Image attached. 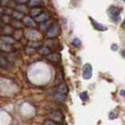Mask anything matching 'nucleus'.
<instances>
[{
  "label": "nucleus",
  "mask_w": 125,
  "mask_h": 125,
  "mask_svg": "<svg viewBox=\"0 0 125 125\" xmlns=\"http://www.w3.org/2000/svg\"><path fill=\"white\" fill-rule=\"evenodd\" d=\"M60 32H61V28L60 25L56 23H52L49 26L48 30L46 31V37L50 39L56 38L60 35Z\"/></svg>",
  "instance_id": "obj_1"
},
{
  "label": "nucleus",
  "mask_w": 125,
  "mask_h": 125,
  "mask_svg": "<svg viewBox=\"0 0 125 125\" xmlns=\"http://www.w3.org/2000/svg\"><path fill=\"white\" fill-rule=\"evenodd\" d=\"M50 119L52 120L54 122H56V124H61L62 123V121L64 120V115L62 114V112L59 110H55L52 111L50 113Z\"/></svg>",
  "instance_id": "obj_2"
},
{
  "label": "nucleus",
  "mask_w": 125,
  "mask_h": 125,
  "mask_svg": "<svg viewBox=\"0 0 125 125\" xmlns=\"http://www.w3.org/2000/svg\"><path fill=\"white\" fill-rule=\"evenodd\" d=\"M26 37L31 41H39L42 38V34L38 31L31 29L26 32Z\"/></svg>",
  "instance_id": "obj_3"
},
{
  "label": "nucleus",
  "mask_w": 125,
  "mask_h": 125,
  "mask_svg": "<svg viewBox=\"0 0 125 125\" xmlns=\"http://www.w3.org/2000/svg\"><path fill=\"white\" fill-rule=\"evenodd\" d=\"M92 76V66L87 63L83 66V77L86 80H88Z\"/></svg>",
  "instance_id": "obj_4"
},
{
  "label": "nucleus",
  "mask_w": 125,
  "mask_h": 125,
  "mask_svg": "<svg viewBox=\"0 0 125 125\" xmlns=\"http://www.w3.org/2000/svg\"><path fill=\"white\" fill-rule=\"evenodd\" d=\"M50 18V16L48 13H45V12H42V13L37 16L36 17H34V21L36 23H43V22H46L47 21H49Z\"/></svg>",
  "instance_id": "obj_5"
},
{
  "label": "nucleus",
  "mask_w": 125,
  "mask_h": 125,
  "mask_svg": "<svg viewBox=\"0 0 125 125\" xmlns=\"http://www.w3.org/2000/svg\"><path fill=\"white\" fill-rule=\"evenodd\" d=\"M22 22L23 25L28 27H34L36 24V22L34 21V20L31 17H29V16H24L22 19Z\"/></svg>",
  "instance_id": "obj_6"
},
{
  "label": "nucleus",
  "mask_w": 125,
  "mask_h": 125,
  "mask_svg": "<svg viewBox=\"0 0 125 125\" xmlns=\"http://www.w3.org/2000/svg\"><path fill=\"white\" fill-rule=\"evenodd\" d=\"M0 66L3 68H9L10 66V62L7 60V58L4 56L2 52L0 51Z\"/></svg>",
  "instance_id": "obj_7"
},
{
  "label": "nucleus",
  "mask_w": 125,
  "mask_h": 125,
  "mask_svg": "<svg viewBox=\"0 0 125 125\" xmlns=\"http://www.w3.org/2000/svg\"><path fill=\"white\" fill-rule=\"evenodd\" d=\"M46 59L50 62H57L60 60V54H59L57 52H54V53L51 52L49 55H47Z\"/></svg>",
  "instance_id": "obj_8"
},
{
  "label": "nucleus",
  "mask_w": 125,
  "mask_h": 125,
  "mask_svg": "<svg viewBox=\"0 0 125 125\" xmlns=\"http://www.w3.org/2000/svg\"><path fill=\"white\" fill-rule=\"evenodd\" d=\"M42 12V9L41 6H35V7H31V10H29V14L30 17H36Z\"/></svg>",
  "instance_id": "obj_9"
},
{
  "label": "nucleus",
  "mask_w": 125,
  "mask_h": 125,
  "mask_svg": "<svg viewBox=\"0 0 125 125\" xmlns=\"http://www.w3.org/2000/svg\"><path fill=\"white\" fill-rule=\"evenodd\" d=\"M0 40L3 42L4 43H6V44L10 45H13L16 42L15 39L13 37H11L10 35H4V36H2L1 38H0Z\"/></svg>",
  "instance_id": "obj_10"
},
{
  "label": "nucleus",
  "mask_w": 125,
  "mask_h": 125,
  "mask_svg": "<svg viewBox=\"0 0 125 125\" xmlns=\"http://www.w3.org/2000/svg\"><path fill=\"white\" fill-rule=\"evenodd\" d=\"M66 95H64V94L56 92V93L55 94V95H54V100L55 102H56L58 103H64L66 100Z\"/></svg>",
  "instance_id": "obj_11"
},
{
  "label": "nucleus",
  "mask_w": 125,
  "mask_h": 125,
  "mask_svg": "<svg viewBox=\"0 0 125 125\" xmlns=\"http://www.w3.org/2000/svg\"><path fill=\"white\" fill-rule=\"evenodd\" d=\"M90 21H91V22L92 23L93 27H95L96 30L99 31H104L105 30H107V27H105L104 25H103V24H101V23L96 22L95 21H94V20L92 17H90Z\"/></svg>",
  "instance_id": "obj_12"
},
{
  "label": "nucleus",
  "mask_w": 125,
  "mask_h": 125,
  "mask_svg": "<svg viewBox=\"0 0 125 125\" xmlns=\"http://www.w3.org/2000/svg\"><path fill=\"white\" fill-rule=\"evenodd\" d=\"M10 24L13 27V28H16V29H22L23 26V22L19 21V20H16V19H12Z\"/></svg>",
  "instance_id": "obj_13"
},
{
  "label": "nucleus",
  "mask_w": 125,
  "mask_h": 125,
  "mask_svg": "<svg viewBox=\"0 0 125 125\" xmlns=\"http://www.w3.org/2000/svg\"><path fill=\"white\" fill-rule=\"evenodd\" d=\"M12 35H13V38L16 41H21L23 38V31L22 29H17L16 31H13V33Z\"/></svg>",
  "instance_id": "obj_14"
},
{
  "label": "nucleus",
  "mask_w": 125,
  "mask_h": 125,
  "mask_svg": "<svg viewBox=\"0 0 125 125\" xmlns=\"http://www.w3.org/2000/svg\"><path fill=\"white\" fill-rule=\"evenodd\" d=\"M16 10L21 12L23 14H27L29 13V9L27 8V6H26L24 4H18V5L15 6Z\"/></svg>",
  "instance_id": "obj_15"
},
{
  "label": "nucleus",
  "mask_w": 125,
  "mask_h": 125,
  "mask_svg": "<svg viewBox=\"0 0 125 125\" xmlns=\"http://www.w3.org/2000/svg\"><path fill=\"white\" fill-rule=\"evenodd\" d=\"M12 50V45H7L0 40V51L4 52H9Z\"/></svg>",
  "instance_id": "obj_16"
},
{
  "label": "nucleus",
  "mask_w": 125,
  "mask_h": 125,
  "mask_svg": "<svg viewBox=\"0 0 125 125\" xmlns=\"http://www.w3.org/2000/svg\"><path fill=\"white\" fill-rule=\"evenodd\" d=\"M59 87L56 90V92H60L62 94H64V95H67L68 94V92H69V89H68V87L67 85L66 84H60V85H58Z\"/></svg>",
  "instance_id": "obj_17"
},
{
  "label": "nucleus",
  "mask_w": 125,
  "mask_h": 125,
  "mask_svg": "<svg viewBox=\"0 0 125 125\" xmlns=\"http://www.w3.org/2000/svg\"><path fill=\"white\" fill-rule=\"evenodd\" d=\"M120 10L119 8H117L116 6H111L108 10V13L112 17H116V16H118L120 14Z\"/></svg>",
  "instance_id": "obj_18"
},
{
  "label": "nucleus",
  "mask_w": 125,
  "mask_h": 125,
  "mask_svg": "<svg viewBox=\"0 0 125 125\" xmlns=\"http://www.w3.org/2000/svg\"><path fill=\"white\" fill-rule=\"evenodd\" d=\"M12 17L13 19H16V20H19V21H22V19L24 17V14L21 12H20L18 10H15V11H13V13H12Z\"/></svg>",
  "instance_id": "obj_19"
},
{
  "label": "nucleus",
  "mask_w": 125,
  "mask_h": 125,
  "mask_svg": "<svg viewBox=\"0 0 125 125\" xmlns=\"http://www.w3.org/2000/svg\"><path fill=\"white\" fill-rule=\"evenodd\" d=\"M38 52L42 56H47L49 55V53H51V49L48 47H45V46H41L40 48L38 49Z\"/></svg>",
  "instance_id": "obj_20"
},
{
  "label": "nucleus",
  "mask_w": 125,
  "mask_h": 125,
  "mask_svg": "<svg viewBox=\"0 0 125 125\" xmlns=\"http://www.w3.org/2000/svg\"><path fill=\"white\" fill-rule=\"evenodd\" d=\"M29 7L42 6L43 4V0H28Z\"/></svg>",
  "instance_id": "obj_21"
},
{
  "label": "nucleus",
  "mask_w": 125,
  "mask_h": 125,
  "mask_svg": "<svg viewBox=\"0 0 125 125\" xmlns=\"http://www.w3.org/2000/svg\"><path fill=\"white\" fill-rule=\"evenodd\" d=\"M3 33L5 35H12L13 33V27L10 25H5L3 28Z\"/></svg>",
  "instance_id": "obj_22"
},
{
  "label": "nucleus",
  "mask_w": 125,
  "mask_h": 125,
  "mask_svg": "<svg viewBox=\"0 0 125 125\" xmlns=\"http://www.w3.org/2000/svg\"><path fill=\"white\" fill-rule=\"evenodd\" d=\"M42 45V43L39 41H30L28 42V46L33 47V48H34V49L40 48Z\"/></svg>",
  "instance_id": "obj_23"
},
{
  "label": "nucleus",
  "mask_w": 125,
  "mask_h": 125,
  "mask_svg": "<svg viewBox=\"0 0 125 125\" xmlns=\"http://www.w3.org/2000/svg\"><path fill=\"white\" fill-rule=\"evenodd\" d=\"M24 52L27 55H28V56H32V55H34L36 52V49H34L33 47H31V46H27L24 49Z\"/></svg>",
  "instance_id": "obj_24"
},
{
  "label": "nucleus",
  "mask_w": 125,
  "mask_h": 125,
  "mask_svg": "<svg viewBox=\"0 0 125 125\" xmlns=\"http://www.w3.org/2000/svg\"><path fill=\"white\" fill-rule=\"evenodd\" d=\"M62 81H63V75H62V73H58L56 75V83H55V85L58 86L60 84H62Z\"/></svg>",
  "instance_id": "obj_25"
},
{
  "label": "nucleus",
  "mask_w": 125,
  "mask_h": 125,
  "mask_svg": "<svg viewBox=\"0 0 125 125\" xmlns=\"http://www.w3.org/2000/svg\"><path fill=\"white\" fill-rule=\"evenodd\" d=\"M2 21L3 22L4 24H9L11 21V17H10V15H7V14H4L2 17H1Z\"/></svg>",
  "instance_id": "obj_26"
},
{
  "label": "nucleus",
  "mask_w": 125,
  "mask_h": 125,
  "mask_svg": "<svg viewBox=\"0 0 125 125\" xmlns=\"http://www.w3.org/2000/svg\"><path fill=\"white\" fill-rule=\"evenodd\" d=\"M72 45L74 46V47H76V48H79V47L81 45V41L80 40L79 38H74L73 42H72Z\"/></svg>",
  "instance_id": "obj_27"
},
{
  "label": "nucleus",
  "mask_w": 125,
  "mask_h": 125,
  "mask_svg": "<svg viewBox=\"0 0 125 125\" xmlns=\"http://www.w3.org/2000/svg\"><path fill=\"white\" fill-rule=\"evenodd\" d=\"M80 98L82 101H87L88 99V92H83L80 94Z\"/></svg>",
  "instance_id": "obj_28"
},
{
  "label": "nucleus",
  "mask_w": 125,
  "mask_h": 125,
  "mask_svg": "<svg viewBox=\"0 0 125 125\" xmlns=\"http://www.w3.org/2000/svg\"><path fill=\"white\" fill-rule=\"evenodd\" d=\"M44 124L45 125H55V124H56V122H54V121L52 120H51V119H49V120H46L45 122H44Z\"/></svg>",
  "instance_id": "obj_29"
},
{
  "label": "nucleus",
  "mask_w": 125,
  "mask_h": 125,
  "mask_svg": "<svg viewBox=\"0 0 125 125\" xmlns=\"http://www.w3.org/2000/svg\"><path fill=\"white\" fill-rule=\"evenodd\" d=\"M14 2L17 4H25L28 2V0H14Z\"/></svg>",
  "instance_id": "obj_30"
},
{
  "label": "nucleus",
  "mask_w": 125,
  "mask_h": 125,
  "mask_svg": "<svg viewBox=\"0 0 125 125\" xmlns=\"http://www.w3.org/2000/svg\"><path fill=\"white\" fill-rule=\"evenodd\" d=\"M11 0H2V4H4L5 6H7L10 3Z\"/></svg>",
  "instance_id": "obj_31"
},
{
  "label": "nucleus",
  "mask_w": 125,
  "mask_h": 125,
  "mask_svg": "<svg viewBox=\"0 0 125 125\" xmlns=\"http://www.w3.org/2000/svg\"><path fill=\"white\" fill-rule=\"evenodd\" d=\"M3 26H5V24H4L3 22L2 21L1 18H0V28H1V27H3Z\"/></svg>",
  "instance_id": "obj_32"
},
{
  "label": "nucleus",
  "mask_w": 125,
  "mask_h": 125,
  "mask_svg": "<svg viewBox=\"0 0 125 125\" xmlns=\"http://www.w3.org/2000/svg\"><path fill=\"white\" fill-rule=\"evenodd\" d=\"M120 95L122 96H125V90H122V91H120Z\"/></svg>",
  "instance_id": "obj_33"
},
{
  "label": "nucleus",
  "mask_w": 125,
  "mask_h": 125,
  "mask_svg": "<svg viewBox=\"0 0 125 125\" xmlns=\"http://www.w3.org/2000/svg\"><path fill=\"white\" fill-rule=\"evenodd\" d=\"M122 27L124 29H125V19H124V22L122 23Z\"/></svg>",
  "instance_id": "obj_34"
},
{
  "label": "nucleus",
  "mask_w": 125,
  "mask_h": 125,
  "mask_svg": "<svg viewBox=\"0 0 125 125\" xmlns=\"http://www.w3.org/2000/svg\"><path fill=\"white\" fill-rule=\"evenodd\" d=\"M122 55H123V56L125 58V49H124V50L123 51V52H122Z\"/></svg>",
  "instance_id": "obj_35"
},
{
  "label": "nucleus",
  "mask_w": 125,
  "mask_h": 125,
  "mask_svg": "<svg viewBox=\"0 0 125 125\" xmlns=\"http://www.w3.org/2000/svg\"><path fill=\"white\" fill-rule=\"evenodd\" d=\"M116 48H117L116 45H114V47H113V46H112V49H114V50H116Z\"/></svg>",
  "instance_id": "obj_36"
},
{
  "label": "nucleus",
  "mask_w": 125,
  "mask_h": 125,
  "mask_svg": "<svg viewBox=\"0 0 125 125\" xmlns=\"http://www.w3.org/2000/svg\"><path fill=\"white\" fill-rule=\"evenodd\" d=\"M2 4V0H0V5Z\"/></svg>",
  "instance_id": "obj_37"
},
{
  "label": "nucleus",
  "mask_w": 125,
  "mask_h": 125,
  "mask_svg": "<svg viewBox=\"0 0 125 125\" xmlns=\"http://www.w3.org/2000/svg\"><path fill=\"white\" fill-rule=\"evenodd\" d=\"M0 33H2V30L1 29H0Z\"/></svg>",
  "instance_id": "obj_38"
},
{
  "label": "nucleus",
  "mask_w": 125,
  "mask_h": 125,
  "mask_svg": "<svg viewBox=\"0 0 125 125\" xmlns=\"http://www.w3.org/2000/svg\"><path fill=\"white\" fill-rule=\"evenodd\" d=\"M0 68H1V66H0ZM0 71H1V69H0Z\"/></svg>",
  "instance_id": "obj_39"
},
{
  "label": "nucleus",
  "mask_w": 125,
  "mask_h": 125,
  "mask_svg": "<svg viewBox=\"0 0 125 125\" xmlns=\"http://www.w3.org/2000/svg\"><path fill=\"white\" fill-rule=\"evenodd\" d=\"M123 1H124V2H125V0H123Z\"/></svg>",
  "instance_id": "obj_40"
}]
</instances>
